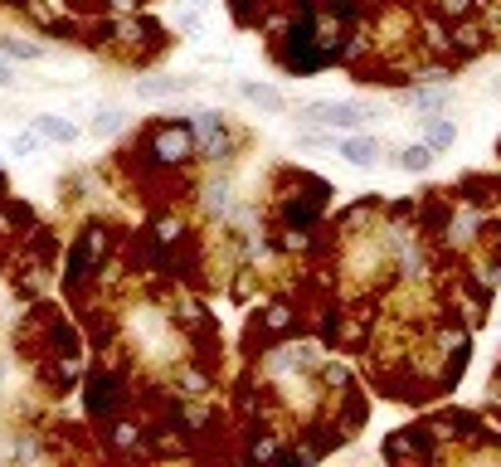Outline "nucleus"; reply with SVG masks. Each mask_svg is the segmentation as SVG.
I'll return each instance as SVG.
<instances>
[{
  "label": "nucleus",
  "mask_w": 501,
  "mask_h": 467,
  "mask_svg": "<svg viewBox=\"0 0 501 467\" xmlns=\"http://www.w3.org/2000/svg\"><path fill=\"white\" fill-rule=\"evenodd\" d=\"M10 83H15L10 78V63H0V88H10Z\"/></svg>",
  "instance_id": "ddd939ff"
},
{
  "label": "nucleus",
  "mask_w": 501,
  "mask_h": 467,
  "mask_svg": "<svg viewBox=\"0 0 501 467\" xmlns=\"http://www.w3.org/2000/svg\"><path fill=\"white\" fill-rule=\"evenodd\" d=\"M34 146H39L34 137H10V151H15V156H25V151H34Z\"/></svg>",
  "instance_id": "f8f14e48"
},
{
  "label": "nucleus",
  "mask_w": 501,
  "mask_h": 467,
  "mask_svg": "<svg viewBox=\"0 0 501 467\" xmlns=\"http://www.w3.org/2000/svg\"><path fill=\"white\" fill-rule=\"evenodd\" d=\"M239 93H244L249 103H258V108H268V112H282V108H287V103H282V93H278V88H263V83H244Z\"/></svg>",
  "instance_id": "39448f33"
},
{
  "label": "nucleus",
  "mask_w": 501,
  "mask_h": 467,
  "mask_svg": "<svg viewBox=\"0 0 501 467\" xmlns=\"http://www.w3.org/2000/svg\"><path fill=\"white\" fill-rule=\"evenodd\" d=\"M404 103H409V108H428V112H438V108H448L453 98H448V93H423V88H409V93H404Z\"/></svg>",
  "instance_id": "0eeeda50"
},
{
  "label": "nucleus",
  "mask_w": 501,
  "mask_h": 467,
  "mask_svg": "<svg viewBox=\"0 0 501 467\" xmlns=\"http://www.w3.org/2000/svg\"><path fill=\"white\" fill-rule=\"evenodd\" d=\"M190 88V78H141L137 93L141 98H170V93H185Z\"/></svg>",
  "instance_id": "20e7f679"
},
{
  "label": "nucleus",
  "mask_w": 501,
  "mask_h": 467,
  "mask_svg": "<svg viewBox=\"0 0 501 467\" xmlns=\"http://www.w3.org/2000/svg\"><path fill=\"white\" fill-rule=\"evenodd\" d=\"M306 122H321V127H341V132H356L370 122V108L365 103H306L302 108Z\"/></svg>",
  "instance_id": "f257e3e1"
},
{
  "label": "nucleus",
  "mask_w": 501,
  "mask_h": 467,
  "mask_svg": "<svg viewBox=\"0 0 501 467\" xmlns=\"http://www.w3.org/2000/svg\"><path fill=\"white\" fill-rule=\"evenodd\" d=\"M448 10H453V15H458V10H468V0H448Z\"/></svg>",
  "instance_id": "4468645a"
},
{
  "label": "nucleus",
  "mask_w": 501,
  "mask_h": 467,
  "mask_svg": "<svg viewBox=\"0 0 501 467\" xmlns=\"http://www.w3.org/2000/svg\"><path fill=\"white\" fill-rule=\"evenodd\" d=\"M34 132H39V137H49V141H73V137H78L63 117H39V122H34Z\"/></svg>",
  "instance_id": "423d86ee"
},
{
  "label": "nucleus",
  "mask_w": 501,
  "mask_h": 467,
  "mask_svg": "<svg viewBox=\"0 0 501 467\" xmlns=\"http://www.w3.org/2000/svg\"><path fill=\"white\" fill-rule=\"evenodd\" d=\"M117 127H122V112H98V117H93V132H98V137H103V132H117Z\"/></svg>",
  "instance_id": "9b49d317"
},
{
  "label": "nucleus",
  "mask_w": 501,
  "mask_h": 467,
  "mask_svg": "<svg viewBox=\"0 0 501 467\" xmlns=\"http://www.w3.org/2000/svg\"><path fill=\"white\" fill-rule=\"evenodd\" d=\"M156 156H161V161H180V156H190V132H185V127H166V132L156 137Z\"/></svg>",
  "instance_id": "f03ea898"
},
{
  "label": "nucleus",
  "mask_w": 501,
  "mask_h": 467,
  "mask_svg": "<svg viewBox=\"0 0 501 467\" xmlns=\"http://www.w3.org/2000/svg\"><path fill=\"white\" fill-rule=\"evenodd\" d=\"M112 5H117V10H132V5H137V0H112Z\"/></svg>",
  "instance_id": "2eb2a0df"
},
{
  "label": "nucleus",
  "mask_w": 501,
  "mask_h": 467,
  "mask_svg": "<svg viewBox=\"0 0 501 467\" xmlns=\"http://www.w3.org/2000/svg\"><path fill=\"white\" fill-rule=\"evenodd\" d=\"M428 161H433V146H404L399 151V165L404 170H428Z\"/></svg>",
  "instance_id": "6e6552de"
},
{
  "label": "nucleus",
  "mask_w": 501,
  "mask_h": 467,
  "mask_svg": "<svg viewBox=\"0 0 501 467\" xmlns=\"http://www.w3.org/2000/svg\"><path fill=\"white\" fill-rule=\"evenodd\" d=\"M5 54H15V58H39L44 49H39V44H25V39H5Z\"/></svg>",
  "instance_id": "9d476101"
},
{
  "label": "nucleus",
  "mask_w": 501,
  "mask_h": 467,
  "mask_svg": "<svg viewBox=\"0 0 501 467\" xmlns=\"http://www.w3.org/2000/svg\"><path fill=\"white\" fill-rule=\"evenodd\" d=\"M423 141L428 146H453V122H428L423 127Z\"/></svg>",
  "instance_id": "1a4fd4ad"
},
{
  "label": "nucleus",
  "mask_w": 501,
  "mask_h": 467,
  "mask_svg": "<svg viewBox=\"0 0 501 467\" xmlns=\"http://www.w3.org/2000/svg\"><path fill=\"white\" fill-rule=\"evenodd\" d=\"M341 156H346L351 165H375L380 151H375V141H365V137H346L341 141Z\"/></svg>",
  "instance_id": "7ed1b4c3"
}]
</instances>
